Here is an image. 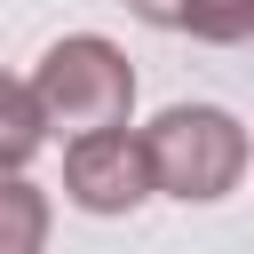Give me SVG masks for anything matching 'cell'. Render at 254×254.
<instances>
[{"instance_id": "3957f363", "label": "cell", "mask_w": 254, "mask_h": 254, "mask_svg": "<svg viewBox=\"0 0 254 254\" xmlns=\"http://www.w3.org/2000/svg\"><path fill=\"white\" fill-rule=\"evenodd\" d=\"M64 198L79 214H135L151 198V167H143V135L119 119V127H87V135H64Z\"/></svg>"}, {"instance_id": "52a82bcc", "label": "cell", "mask_w": 254, "mask_h": 254, "mask_svg": "<svg viewBox=\"0 0 254 254\" xmlns=\"http://www.w3.org/2000/svg\"><path fill=\"white\" fill-rule=\"evenodd\" d=\"M183 8H190V0H127V16L151 24V32H183Z\"/></svg>"}, {"instance_id": "6da1fadb", "label": "cell", "mask_w": 254, "mask_h": 254, "mask_svg": "<svg viewBox=\"0 0 254 254\" xmlns=\"http://www.w3.org/2000/svg\"><path fill=\"white\" fill-rule=\"evenodd\" d=\"M143 135V167H151V198H175V206H214L246 183V119L222 111V103H167Z\"/></svg>"}, {"instance_id": "277c9868", "label": "cell", "mask_w": 254, "mask_h": 254, "mask_svg": "<svg viewBox=\"0 0 254 254\" xmlns=\"http://www.w3.org/2000/svg\"><path fill=\"white\" fill-rule=\"evenodd\" d=\"M48 230H56L48 190H40L24 167H0V254H40Z\"/></svg>"}, {"instance_id": "8992f818", "label": "cell", "mask_w": 254, "mask_h": 254, "mask_svg": "<svg viewBox=\"0 0 254 254\" xmlns=\"http://www.w3.org/2000/svg\"><path fill=\"white\" fill-rule=\"evenodd\" d=\"M183 32L206 40V48H238V40H254V0H190Z\"/></svg>"}, {"instance_id": "7a4b0ae2", "label": "cell", "mask_w": 254, "mask_h": 254, "mask_svg": "<svg viewBox=\"0 0 254 254\" xmlns=\"http://www.w3.org/2000/svg\"><path fill=\"white\" fill-rule=\"evenodd\" d=\"M32 111H40V127L64 143V135H87V127H119L127 111H135V64H127V48L119 40H103V32H64V40H48V56L32 64Z\"/></svg>"}, {"instance_id": "5b68a950", "label": "cell", "mask_w": 254, "mask_h": 254, "mask_svg": "<svg viewBox=\"0 0 254 254\" xmlns=\"http://www.w3.org/2000/svg\"><path fill=\"white\" fill-rule=\"evenodd\" d=\"M48 143L40 111H32V87L16 71H0V167H32V151Z\"/></svg>"}]
</instances>
